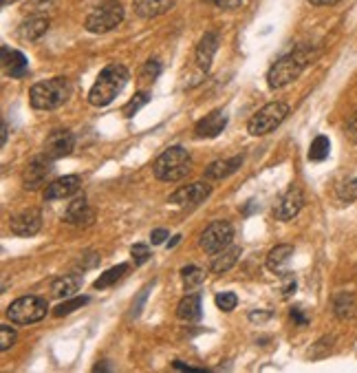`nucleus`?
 Returning <instances> with one entry per match:
<instances>
[{"label":"nucleus","mask_w":357,"mask_h":373,"mask_svg":"<svg viewBox=\"0 0 357 373\" xmlns=\"http://www.w3.org/2000/svg\"><path fill=\"white\" fill-rule=\"evenodd\" d=\"M128 84V68L124 64H108L88 93V104L91 106H108L115 97L124 91Z\"/></svg>","instance_id":"f257e3e1"},{"label":"nucleus","mask_w":357,"mask_h":373,"mask_svg":"<svg viewBox=\"0 0 357 373\" xmlns=\"http://www.w3.org/2000/svg\"><path fill=\"white\" fill-rule=\"evenodd\" d=\"M311 57H313V51L306 47H300L295 49L293 53L280 57V60L269 68V73H267V84H269V88H282L287 84H291L293 80L300 77L306 64L311 62Z\"/></svg>","instance_id":"f03ea898"},{"label":"nucleus","mask_w":357,"mask_h":373,"mask_svg":"<svg viewBox=\"0 0 357 373\" xmlns=\"http://www.w3.org/2000/svg\"><path fill=\"white\" fill-rule=\"evenodd\" d=\"M192 170V157L181 146H172V149L163 151L153 164V172L159 181L174 183L181 181Z\"/></svg>","instance_id":"7ed1b4c3"},{"label":"nucleus","mask_w":357,"mask_h":373,"mask_svg":"<svg viewBox=\"0 0 357 373\" xmlns=\"http://www.w3.org/2000/svg\"><path fill=\"white\" fill-rule=\"evenodd\" d=\"M68 82L66 77H51L47 82H38L29 91V102L38 111H53L68 100Z\"/></svg>","instance_id":"20e7f679"},{"label":"nucleus","mask_w":357,"mask_h":373,"mask_svg":"<svg viewBox=\"0 0 357 373\" xmlns=\"http://www.w3.org/2000/svg\"><path fill=\"white\" fill-rule=\"evenodd\" d=\"M124 21V7L119 0H104L102 5H97L86 18V31L91 34H108L115 27H119Z\"/></svg>","instance_id":"39448f33"},{"label":"nucleus","mask_w":357,"mask_h":373,"mask_svg":"<svg viewBox=\"0 0 357 373\" xmlns=\"http://www.w3.org/2000/svg\"><path fill=\"white\" fill-rule=\"evenodd\" d=\"M49 303L40 296H23L14 300L12 305L7 307V318L14 322V325H31L47 316Z\"/></svg>","instance_id":"423d86ee"},{"label":"nucleus","mask_w":357,"mask_h":373,"mask_svg":"<svg viewBox=\"0 0 357 373\" xmlns=\"http://www.w3.org/2000/svg\"><path fill=\"white\" fill-rule=\"evenodd\" d=\"M289 115V106H287L285 102H272V104H265L261 111H258L250 124H247V131H250L252 135H267L276 131L278 126H280L285 122V117Z\"/></svg>","instance_id":"0eeeda50"},{"label":"nucleus","mask_w":357,"mask_h":373,"mask_svg":"<svg viewBox=\"0 0 357 373\" xmlns=\"http://www.w3.org/2000/svg\"><path fill=\"white\" fill-rule=\"evenodd\" d=\"M232 239H234V228L230 221H212L203 230L198 245H201L207 254H218L230 248Z\"/></svg>","instance_id":"6e6552de"},{"label":"nucleus","mask_w":357,"mask_h":373,"mask_svg":"<svg viewBox=\"0 0 357 373\" xmlns=\"http://www.w3.org/2000/svg\"><path fill=\"white\" fill-rule=\"evenodd\" d=\"M53 157H49L47 153L34 157L31 162L27 164V168L23 172V185L27 190H38L47 183L49 177L53 175Z\"/></svg>","instance_id":"1a4fd4ad"},{"label":"nucleus","mask_w":357,"mask_h":373,"mask_svg":"<svg viewBox=\"0 0 357 373\" xmlns=\"http://www.w3.org/2000/svg\"><path fill=\"white\" fill-rule=\"evenodd\" d=\"M9 228H12V232L18 234V237H34V234H38L40 228H42V214L36 208L20 210L18 214H14L12 221H9Z\"/></svg>","instance_id":"9d476101"},{"label":"nucleus","mask_w":357,"mask_h":373,"mask_svg":"<svg viewBox=\"0 0 357 373\" xmlns=\"http://www.w3.org/2000/svg\"><path fill=\"white\" fill-rule=\"evenodd\" d=\"M302 203H304L302 190L298 188V185H291V188L287 190L282 197L276 201V205H274V217L278 221H289V219H293L295 214L302 210Z\"/></svg>","instance_id":"9b49d317"},{"label":"nucleus","mask_w":357,"mask_h":373,"mask_svg":"<svg viewBox=\"0 0 357 373\" xmlns=\"http://www.w3.org/2000/svg\"><path fill=\"white\" fill-rule=\"evenodd\" d=\"M212 194V185H207L203 181H196L190 185H181L176 192L170 194V203L174 205H196L205 201Z\"/></svg>","instance_id":"f8f14e48"},{"label":"nucleus","mask_w":357,"mask_h":373,"mask_svg":"<svg viewBox=\"0 0 357 373\" xmlns=\"http://www.w3.org/2000/svg\"><path fill=\"white\" fill-rule=\"evenodd\" d=\"M225 126H227V115L223 111H212L194 126V137L196 140H212V137H218L223 133Z\"/></svg>","instance_id":"ddd939ff"},{"label":"nucleus","mask_w":357,"mask_h":373,"mask_svg":"<svg viewBox=\"0 0 357 373\" xmlns=\"http://www.w3.org/2000/svg\"><path fill=\"white\" fill-rule=\"evenodd\" d=\"M79 185H82V179H79L77 175H66V177H60V179L51 181L47 185L44 190V199L49 201H55V199H66L75 194L79 190Z\"/></svg>","instance_id":"4468645a"},{"label":"nucleus","mask_w":357,"mask_h":373,"mask_svg":"<svg viewBox=\"0 0 357 373\" xmlns=\"http://www.w3.org/2000/svg\"><path fill=\"white\" fill-rule=\"evenodd\" d=\"M73 146H75V137L71 131H53L47 137L44 153L49 157H53V159H60V157H66L71 153Z\"/></svg>","instance_id":"2eb2a0df"},{"label":"nucleus","mask_w":357,"mask_h":373,"mask_svg":"<svg viewBox=\"0 0 357 373\" xmlns=\"http://www.w3.org/2000/svg\"><path fill=\"white\" fill-rule=\"evenodd\" d=\"M216 51H218V34L216 31H207L201 38L198 47H196V64H198L201 71H210Z\"/></svg>","instance_id":"dca6fc26"},{"label":"nucleus","mask_w":357,"mask_h":373,"mask_svg":"<svg viewBox=\"0 0 357 373\" xmlns=\"http://www.w3.org/2000/svg\"><path fill=\"white\" fill-rule=\"evenodd\" d=\"M64 221L71 225H91L95 221V210L86 203L84 197H77L73 203H68Z\"/></svg>","instance_id":"f3484780"},{"label":"nucleus","mask_w":357,"mask_h":373,"mask_svg":"<svg viewBox=\"0 0 357 373\" xmlns=\"http://www.w3.org/2000/svg\"><path fill=\"white\" fill-rule=\"evenodd\" d=\"M176 5V0H133L135 14L139 18H159L168 14Z\"/></svg>","instance_id":"a211bd4d"},{"label":"nucleus","mask_w":357,"mask_h":373,"mask_svg":"<svg viewBox=\"0 0 357 373\" xmlns=\"http://www.w3.org/2000/svg\"><path fill=\"white\" fill-rule=\"evenodd\" d=\"M3 68H5V73L12 75V77H25L29 62L23 53L16 51V49L3 47Z\"/></svg>","instance_id":"6ab92c4d"},{"label":"nucleus","mask_w":357,"mask_h":373,"mask_svg":"<svg viewBox=\"0 0 357 373\" xmlns=\"http://www.w3.org/2000/svg\"><path fill=\"white\" fill-rule=\"evenodd\" d=\"M243 166V157H232V159H218L214 164H210L205 168V179H212V181H221L225 177L234 175L238 168Z\"/></svg>","instance_id":"aec40b11"},{"label":"nucleus","mask_w":357,"mask_h":373,"mask_svg":"<svg viewBox=\"0 0 357 373\" xmlns=\"http://www.w3.org/2000/svg\"><path fill=\"white\" fill-rule=\"evenodd\" d=\"M291 257H293L291 245H276V248L269 252V257H267V270L280 276V274L287 272V265H289Z\"/></svg>","instance_id":"412c9836"},{"label":"nucleus","mask_w":357,"mask_h":373,"mask_svg":"<svg viewBox=\"0 0 357 373\" xmlns=\"http://www.w3.org/2000/svg\"><path fill=\"white\" fill-rule=\"evenodd\" d=\"M49 29V18L44 16H31L29 21L23 23V27H20V38L23 40H38V38H42L47 34Z\"/></svg>","instance_id":"4be33fe9"},{"label":"nucleus","mask_w":357,"mask_h":373,"mask_svg":"<svg viewBox=\"0 0 357 373\" xmlns=\"http://www.w3.org/2000/svg\"><path fill=\"white\" fill-rule=\"evenodd\" d=\"M238 257H241V248H227L223 252H218V257L212 261L210 265V270L212 274H225V272H230L234 265L238 263Z\"/></svg>","instance_id":"5701e85b"},{"label":"nucleus","mask_w":357,"mask_h":373,"mask_svg":"<svg viewBox=\"0 0 357 373\" xmlns=\"http://www.w3.org/2000/svg\"><path fill=\"white\" fill-rule=\"evenodd\" d=\"M176 316L181 320L201 318V298H198V294H190V296L181 298V303L176 305Z\"/></svg>","instance_id":"b1692460"},{"label":"nucleus","mask_w":357,"mask_h":373,"mask_svg":"<svg viewBox=\"0 0 357 373\" xmlns=\"http://www.w3.org/2000/svg\"><path fill=\"white\" fill-rule=\"evenodd\" d=\"M79 287H82V279L79 276H62V279L53 281L51 292L57 298H71Z\"/></svg>","instance_id":"393cba45"},{"label":"nucleus","mask_w":357,"mask_h":373,"mask_svg":"<svg viewBox=\"0 0 357 373\" xmlns=\"http://www.w3.org/2000/svg\"><path fill=\"white\" fill-rule=\"evenodd\" d=\"M128 270H131V268H128L126 263L117 265V268H111V270H108V272H104L102 276H99V279H97V281L93 283V287H95V290H106V287L115 285V283H117L119 279H122V276H124V274H126Z\"/></svg>","instance_id":"a878e982"},{"label":"nucleus","mask_w":357,"mask_h":373,"mask_svg":"<svg viewBox=\"0 0 357 373\" xmlns=\"http://www.w3.org/2000/svg\"><path fill=\"white\" fill-rule=\"evenodd\" d=\"M329 151H331V142H329V137L317 135L315 140L311 142L309 159H311V162H324L326 157H329Z\"/></svg>","instance_id":"bb28decb"},{"label":"nucleus","mask_w":357,"mask_h":373,"mask_svg":"<svg viewBox=\"0 0 357 373\" xmlns=\"http://www.w3.org/2000/svg\"><path fill=\"white\" fill-rule=\"evenodd\" d=\"M205 279V272L201 268H196V265H187V268L181 270V281H183V287L185 290H194L203 283Z\"/></svg>","instance_id":"cd10ccee"},{"label":"nucleus","mask_w":357,"mask_h":373,"mask_svg":"<svg viewBox=\"0 0 357 373\" xmlns=\"http://www.w3.org/2000/svg\"><path fill=\"white\" fill-rule=\"evenodd\" d=\"M353 305H355V300H353L351 294H337L335 300H333L335 316L337 318H349L353 313Z\"/></svg>","instance_id":"c85d7f7f"},{"label":"nucleus","mask_w":357,"mask_h":373,"mask_svg":"<svg viewBox=\"0 0 357 373\" xmlns=\"http://www.w3.org/2000/svg\"><path fill=\"white\" fill-rule=\"evenodd\" d=\"M333 342H335L333 336H324V338H320V340H317L315 345L309 349V358H313V360L326 358V356H329V353L333 351Z\"/></svg>","instance_id":"c756f323"},{"label":"nucleus","mask_w":357,"mask_h":373,"mask_svg":"<svg viewBox=\"0 0 357 373\" xmlns=\"http://www.w3.org/2000/svg\"><path fill=\"white\" fill-rule=\"evenodd\" d=\"M86 303H88L86 296H75V298H71V300H64V303H60V305L53 309V316H57V318L68 316V313H73L75 309H79L82 305H86Z\"/></svg>","instance_id":"7c9ffc66"},{"label":"nucleus","mask_w":357,"mask_h":373,"mask_svg":"<svg viewBox=\"0 0 357 373\" xmlns=\"http://www.w3.org/2000/svg\"><path fill=\"white\" fill-rule=\"evenodd\" d=\"M148 102H150V95H148L146 91L137 93V95L133 97V100L124 106V115H126V117H133V115H135L139 109H142V106H146Z\"/></svg>","instance_id":"2f4dec72"},{"label":"nucleus","mask_w":357,"mask_h":373,"mask_svg":"<svg viewBox=\"0 0 357 373\" xmlns=\"http://www.w3.org/2000/svg\"><path fill=\"white\" fill-rule=\"evenodd\" d=\"M337 199L344 201V203H351L357 199V179H351L342 183L340 188H337Z\"/></svg>","instance_id":"473e14b6"},{"label":"nucleus","mask_w":357,"mask_h":373,"mask_svg":"<svg viewBox=\"0 0 357 373\" xmlns=\"http://www.w3.org/2000/svg\"><path fill=\"white\" fill-rule=\"evenodd\" d=\"M236 305H238V298H236L234 292H223V294H218V296H216V307L218 309L232 311V309H236Z\"/></svg>","instance_id":"72a5a7b5"},{"label":"nucleus","mask_w":357,"mask_h":373,"mask_svg":"<svg viewBox=\"0 0 357 373\" xmlns=\"http://www.w3.org/2000/svg\"><path fill=\"white\" fill-rule=\"evenodd\" d=\"M159 73H161V62L159 60H148L146 66H144V71H142V80L144 82H155Z\"/></svg>","instance_id":"f704fd0d"},{"label":"nucleus","mask_w":357,"mask_h":373,"mask_svg":"<svg viewBox=\"0 0 357 373\" xmlns=\"http://www.w3.org/2000/svg\"><path fill=\"white\" fill-rule=\"evenodd\" d=\"M16 342V331L7 325H0V351H7Z\"/></svg>","instance_id":"c9c22d12"},{"label":"nucleus","mask_w":357,"mask_h":373,"mask_svg":"<svg viewBox=\"0 0 357 373\" xmlns=\"http://www.w3.org/2000/svg\"><path fill=\"white\" fill-rule=\"evenodd\" d=\"M131 254H133V261H135V265H144L148 259H150V250H148V245H144V243H137V245H133Z\"/></svg>","instance_id":"e433bc0d"},{"label":"nucleus","mask_w":357,"mask_h":373,"mask_svg":"<svg viewBox=\"0 0 357 373\" xmlns=\"http://www.w3.org/2000/svg\"><path fill=\"white\" fill-rule=\"evenodd\" d=\"M280 279H282V285H280L282 296H285V298H289L291 294L295 292V279H293V274L285 272V274H280Z\"/></svg>","instance_id":"4c0bfd02"},{"label":"nucleus","mask_w":357,"mask_h":373,"mask_svg":"<svg viewBox=\"0 0 357 373\" xmlns=\"http://www.w3.org/2000/svg\"><path fill=\"white\" fill-rule=\"evenodd\" d=\"M291 318H293V322H298V325H300V327H304L306 322H309V318L304 316L300 307H293V309H291Z\"/></svg>","instance_id":"58836bf2"},{"label":"nucleus","mask_w":357,"mask_h":373,"mask_svg":"<svg viewBox=\"0 0 357 373\" xmlns=\"http://www.w3.org/2000/svg\"><path fill=\"white\" fill-rule=\"evenodd\" d=\"M150 239H153V245H161V243L168 239V230H163V228L155 230V232L150 234Z\"/></svg>","instance_id":"ea45409f"},{"label":"nucleus","mask_w":357,"mask_h":373,"mask_svg":"<svg viewBox=\"0 0 357 373\" xmlns=\"http://www.w3.org/2000/svg\"><path fill=\"white\" fill-rule=\"evenodd\" d=\"M212 3L216 7H221V9H236L238 5L243 3V0H212Z\"/></svg>","instance_id":"a19ab883"},{"label":"nucleus","mask_w":357,"mask_h":373,"mask_svg":"<svg viewBox=\"0 0 357 373\" xmlns=\"http://www.w3.org/2000/svg\"><path fill=\"white\" fill-rule=\"evenodd\" d=\"M272 318V311H252L250 313V320L252 322H265Z\"/></svg>","instance_id":"79ce46f5"},{"label":"nucleus","mask_w":357,"mask_h":373,"mask_svg":"<svg viewBox=\"0 0 357 373\" xmlns=\"http://www.w3.org/2000/svg\"><path fill=\"white\" fill-rule=\"evenodd\" d=\"M311 5L315 7H329V5H335V3H340V0H309Z\"/></svg>","instance_id":"37998d69"},{"label":"nucleus","mask_w":357,"mask_h":373,"mask_svg":"<svg viewBox=\"0 0 357 373\" xmlns=\"http://www.w3.org/2000/svg\"><path fill=\"white\" fill-rule=\"evenodd\" d=\"M0 144H7V124H3V137H0Z\"/></svg>","instance_id":"c03bdc74"},{"label":"nucleus","mask_w":357,"mask_h":373,"mask_svg":"<svg viewBox=\"0 0 357 373\" xmlns=\"http://www.w3.org/2000/svg\"><path fill=\"white\" fill-rule=\"evenodd\" d=\"M178 241H181V237H172V241H170V243H168V248H174V245H176Z\"/></svg>","instance_id":"a18cd8bd"},{"label":"nucleus","mask_w":357,"mask_h":373,"mask_svg":"<svg viewBox=\"0 0 357 373\" xmlns=\"http://www.w3.org/2000/svg\"><path fill=\"white\" fill-rule=\"evenodd\" d=\"M93 371H108V367H106V365H95Z\"/></svg>","instance_id":"49530a36"},{"label":"nucleus","mask_w":357,"mask_h":373,"mask_svg":"<svg viewBox=\"0 0 357 373\" xmlns=\"http://www.w3.org/2000/svg\"><path fill=\"white\" fill-rule=\"evenodd\" d=\"M9 3H16V0H0V5H3V7H7Z\"/></svg>","instance_id":"de8ad7c7"},{"label":"nucleus","mask_w":357,"mask_h":373,"mask_svg":"<svg viewBox=\"0 0 357 373\" xmlns=\"http://www.w3.org/2000/svg\"><path fill=\"white\" fill-rule=\"evenodd\" d=\"M34 3H47V0H34Z\"/></svg>","instance_id":"09e8293b"}]
</instances>
